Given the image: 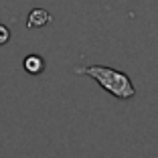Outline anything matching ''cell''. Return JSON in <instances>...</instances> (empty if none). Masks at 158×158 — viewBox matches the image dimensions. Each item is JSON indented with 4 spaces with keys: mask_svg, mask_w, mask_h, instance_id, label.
Returning a JSON list of instances; mask_svg holds the SVG:
<instances>
[{
    "mask_svg": "<svg viewBox=\"0 0 158 158\" xmlns=\"http://www.w3.org/2000/svg\"><path fill=\"white\" fill-rule=\"evenodd\" d=\"M51 23V14L47 12L45 8H33L28 12V19H27V27L28 28H41L45 24Z\"/></svg>",
    "mask_w": 158,
    "mask_h": 158,
    "instance_id": "2",
    "label": "cell"
},
{
    "mask_svg": "<svg viewBox=\"0 0 158 158\" xmlns=\"http://www.w3.org/2000/svg\"><path fill=\"white\" fill-rule=\"evenodd\" d=\"M75 73L79 75H89L91 79H95L102 89H106L107 93H112L118 99H132L136 95V87L132 83V79L124 73V71L112 69L106 65H89V67H77Z\"/></svg>",
    "mask_w": 158,
    "mask_h": 158,
    "instance_id": "1",
    "label": "cell"
},
{
    "mask_svg": "<svg viewBox=\"0 0 158 158\" xmlns=\"http://www.w3.org/2000/svg\"><path fill=\"white\" fill-rule=\"evenodd\" d=\"M8 41H10V31H8V27H4V24L0 23V47L6 45Z\"/></svg>",
    "mask_w": 158,
    "mask_h": 158,
    "instance_id": "4",
    "label": "cell"
},
{
    "mask_svg": "<svg viewBox=\"0 0 158 158\" xmlns=\"http://www.w3.org/2000/svg\"><path fill=\"white\" fill-rule=\"evenodd\" d=\"M23 67H24L27 73L39 75V73H43V69H45V61H43L41 55H27L24 61H23Z\"/></svg>",
    "mask_w": 158,
    "mask_h": 158,
    "instance_id": "3",
    "label": "cell"
}]
</instances>
